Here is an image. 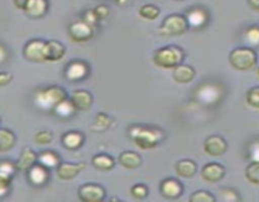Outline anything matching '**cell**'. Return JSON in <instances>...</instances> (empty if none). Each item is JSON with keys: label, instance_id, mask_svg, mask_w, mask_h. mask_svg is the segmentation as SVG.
Returning <instances> with one entry per match:
<instances>
[{"label": "cell", "instance_id": "obj_8", "mask_svg": "<svg viewBox=\"0 0 259 202\" xmlns=\"http://www.w3.org/2000/svg\"><path fill=\"white\" fill-rule=\"evenodd\" d=\"M78 198L83 202H101L105 198V189L98 184H83L78 188Z\"/></svg>", "mask_w": 259, "mask_h": 202}, {"label": "cell", "instance_id": "obj_26", "mask_svg": "<svg viewBox=\"0 0 259 202\" xmlns=\"http://www.w3.org/2000/svg\"><path fill=\"white\" fill-rule=\"evenodd\" d=\"M15 144V135L8 129H0V153L9 152Z\"/></svg>", "mask_w": 259, "mask_h": 202}, {"label": "cell", "instance_id": "obj_41", "mask_svg": "<svg viewBox=\"0 0 259 202\" xmlns=\"http://www.w3.org/2000/svg\"><path fill=\"white\" fill-rule=\"evenodd\" d=\"M94 13H95L98 20L105 19V18L109 15V9L108 7H105V5H99V7H96L95 9H94Z\"/></svg>", "mask_w": 259, "mask_h": 202}, {"label": "cell", "instance_id": "obj_18", "mask_svg": "<svg viewBox=\"0 0 259 202\" xmlns=\"http://www.w3.org/2000/svg\"><path fill=\"white\" fill-rule=\"evenodd\" d=\"M161 192L167 198H177L182 194V186L176 179H166L161 183Z\"/></svg>", "mask_w": 259, "mask_h": 202}, {"label": "cell", "instance_id": "obj_47", "mask_svg": "<svg viewBox=\"0 0 259 202\" xmlns=\"http://www.w3.org/2000/svg\"><path fill=\"white\" fill-rule=\"evenodd\" d=\"M257 75L259 76V68H258V71H257Z\"/></svg>", "mask_w": 259, "mask_h": 202}, {"label": "cell", "instance_id": "obj_19", "mask_svg": "<svg viewBox=\"0 0 259 202\" xmlns=\"http://www.w3.org/2000/svg\"><path fill=\"white\" fill-rule=\"evenodd\" d=\"M48 172H47V168L43 166H40V164H38V166H33L32 168L28 171V178H29L30 183L34 184V186H42V184L46 183V181L48 179Z\"/></svg>", "mask_w": 259, "mask_h": 202}, {"label": "cell", "instance_id": "obj_10", "mask_svg": "<svg viewBox=\"0 0 259 202\" xmlns=\"http://www.w3.org/2000/svg\"><path fill=\"white\" fill-rule=\"evenodd\" d=\"M89 75V66L83 61H72L66 67V77L70 81H81Z\"/></svg>", "mask_w": 259, "mask_h": 202}, {"label": "cell", "instance_id": "obj_1", "mask_svg": "<svg viewBox=\"0 0 259 202\" xmlns=\"http://www.w3.org/2000/svg\"><path fill=\"white\" fill-rule=\"evenodd\" d=\"M184 58V50L176 45H166L163 48H159L153 55L154 63L162 68L177 67L179 65H181Z\"/></svg>", "mask_w": 259, "mask_h": 202}, {"label": "cell", "instance_id": "obj_14", "mask_svg": "<svg viewBox=\"0 0 259 202\" xmlns=\"http://www.w3.org/2000/svg\"><path fill=\"white\" fill-rule=\"evenodd\" d=\"M86 168L85 163H61L57 168V176L61 179H72Z\"/></svg>", "mask_w": 259, "mask_h": 202}, {"label": "cell", "instance_id": "obj_38", "mask_svg": "<svg viewBox=\"0 0 259 202\" xmlns=\"http://www.w3.org/2000/svg\"><path fill=\"white\" fill-rule=\"evenodd\" d=\"M15 168H17V167L8 161H4L0 163V173L8 174V176H10V177H13V174H14Z\"/></svg>", "mask_w": 259, "mask_h": 202}, {"label": "cell", "instance_id": "obj_28", "mask_svg": "<svg viewBox=\"0 0 259 202\" xmlns=\"http://www.w3.org/2000/svg\"><path fill=\"white\" fill-rule=\"evenodd\" d=\"M37 158L39 161L40 166L46 167V168H56L60 164V158L53 152H43Z\"/></svg>", "mask_w": 259, "mask_h": 202}, {"label": "cell", "instance_id": "obj_29", "mask_svg": "<svg viewBox=\"0 0 259 202\" xmlns=\"http://www.w3.org/2000/svg\"><path fill=\"white\" fill-rule=\"evenodd\" d=\"M159 14H161V10L151 4L143 5V7H141V9H139V15L147 20L157 19V18L159 17Z\"/></svg>", "mask_w": 259, "mask_h": 202}, {"label": "cell", "instance_id": "obj_15", "mask_svg": "<svg viewBox=\"0 0 259 202\" xmlns=\"http://www.w3.org/2000/svg\"><path fill=\"white\" fill-rule=\"evenodd\" d=\"M71 103L75 106L76 110H88L93 104V96L89 91L85 90H76L75 92L71 95Z\"/></svg>", "mask_w": 259, "mask_h": 202}, {"label": "cell", "instance_id": "obj_33", "mask_svg": "<svg viewBox=\"0 0 259 202\" xmlns=\"http://www.w3.org/2000/svg\"><path fill=\"white\" fill-rule=\"evenodd\" d=\"M215 199L217 198L206 191H197L190 197V201L192 202H214Z\"/></svg>", "mask_w": 259, "mask_h": 202}, {"label": "cell", "instance_id": "obj_16", "mask_svg": "<svg viewBox=\"0 0 259 202\" xmlns=\"http://www.w3.org/2000/svg\"><path fill=\"white\" fill-rule=\"evenodd\" d=\"M195 75H196V72H195L194 67L189 65H179L174 68L172 77L179 83H189L194 80Z\"/></svg>", "mask_w": 259, "mask_h": 202}, {"label": "cell", "instance_id": "obj_6", "mask_svg": "<svg viewBox=\"0 0 259 202\" xmlns=\"http://www.w3.org/2000/svg\"><path fill=\"white\" fill-rule=\"evenodd\" d=\"M68 35L71 39L76 43H83L88 42L93 38L94 29L90 24L85 23L83 20H78V22L72 23L68 28Z\"/></svg>", "mask_w": 259, "mask_h": 202}, {"label": "cell", "instance_id": "obj_22", "mask_svg": "<svg viewBox=\"0 0 259 202\" xmlns=\"http://www.w3.org/2000/svg\"><path fill=\"white\" fill-rule=\"evenodd\" d=\"M119 163L124 167V168L128 169H136L141 166L142 159L134 152H123V153L119 156Z\"/></svg>", "mask_w": 259, "mask_h": 202}, {"label": "cell", "instance_id": "obj_2", "mask_svg": "<svg viewBox=\"0 0 259 202\" xmlns=\"http://www.w3.org/2000/svg\"><path fill=\"white\" fill-rule=\"evenodd\" d=\"M67 97V93L60 86H50L45 90L38 91L35 95V104L38 108L43 110H53L57 104L65 100Z\"/></svg>", "mask_w": 259, "mask_h": 202}, {"label": "cell", "instance_id": "obj_12", "mask_svg": "<svg viewBox=\"0 0 259 202\" xmlns=\"http://www.w3.org/2000/svg\"><path fill=\"white\" fill-rule=\"evenodd\" d=\"M66 53L65 45L58 40H48L45 44V58L50 62H56L63 58Z\"/></svg>", "mask_w": 259, "mask_h": 202}, {"label": "cell", "instance_id": "obj_35", "mask_svg": "<svg viewBox=\"0 0 259 202\" xmlns=\"http://www.w3.org/2000/svg\"><path fill=\"white\" fill-rule=\"evenodd\" d=\"M131 193L134 198L143 199V198H146L147 194H148V188H147L144 184H136V186L132 187Z\"/></svg>", "mask_w": 259, "mask_h": 202}, {"label": "cell", "instance_id": "obj_5", "mask_svg": "<svg viewBox=\"0 0 259 202\" xmlns=\"http://www.w3.org/2000/svg\"><path fill=\"white\" fill-rule=\"evenodd\" d=\"M189 28L186 18L179 14H172L167 17L159 28V33L163 35H180L184 34Z\"/></svg>", "mask_w": 259, "mask_h": 202}, {"label": "cell", "instance_id": "obj_36", "mask_svg": "<svg viewBox=\"0 0 259 202\" xmlns=\"http://www.w3.org/2000/svg\"><path fill=\"white\" fill-rule=\"evenodd\" d=\"M248 156L252 162H259V140H254L249 144Z\"/></svg>", "mask_w": 259, "mask_h": 202}, {"label": "cell", "instance_id": "obj_46", "mask_svg": "<svg viewBox=\"0 0 259 202\" xmlns=\"http://www.w3.org/2000/svg\"><path fill=\"white\" fill-rule=\"evenodd\" d=\"M116 2H118L119 4H121V5H123V4H125V3L128 2V0H116Z\"/></svg>", "mask_w": 259, "mask_h": 202}, {"label": "cell", "instance_id": "obj_30", "mask_svg": "<svg viewBox=\"0 0 259 202\" xmlns=\"http://www.w3.org/2000/svg\"><path fill=\"white\" fill-rule=\"evenodd\" d=\"M110 123H111L110 118H109L106 114L100 113L99 115H96L95 121H94V124H93V130H95V131L106 130V129L110 126Z\"/></svg>", "mask_w": 259, "mask_h": 202}, {"label": "cell", "instance_id": "obj_11", "mask_svg": "<svg viewBox=\"0 0 259 202\" xmlns=\"http://www.w3.org/2000/svg\"><path fill=\"white\" fill-rule=\"evenodd\" d=\"M204 149L209 156L219 157V156H223V154L227 152L228 144L222 136L212 135V136H209V138L205 140Z\"/></svg>", "mask_w": 259, "mask_h": 202}, {"label": "cell", "instance_id": "obj_17", "mask_svg": "<svg viewBox=\"0 0 259 202\" xmlns=\"http://www.w3.org/2000/svg\"><path fill=\"white\" fill-rule=\"evenodd\" d=\"M48 7V0H29L24 12L30 18H42L47 13Z\"/></svg>", "mask_w": 259, "mask_h": 202}, {"label": "cell", "instance_id": "obj_44", "mask_svg": "<svg viewBox=\"0 0 259 202\" xmlns=\"http://www.w3.org/2000/svg\"><path fill=\"white\" fill-rule=\"evenodd\" d=\"M248 3H249V5L252 9L259 12V0H248Z\"/></svg>", "mask_w": 259, "mask_h": 202}, {"label": "cell", "instance_id": "obj_21", "mask_svg": "<svg viewBox=\"0 0 259 202\" xmlns=\"http://www.w3.org/2000/svg\"><path fill=\"white\" fill-rule=\"evenodd\" d=\"M83 143V135L78 131H70V133H66L62 136V144L66 149H71V150H75V149L80 148Z\"/></svg>", "mask_w": 259, "mask_h": 202}, {"label": "cell", "instance_id": "obj_3", "mask_svg": "<svg viewBox=\"0 0 259 202\" xmlns=\"http://www.w3.org/2000/svg\"><path fill=\"white\" fill-rule=\"evenodd\" d=\"M129 134H131V138L133 139L134 143L142 149L154 148L162 139L161 131L144 128V126H133Z\"/></svg>", "mask_w": 259, "mask_h": 202}, {"label": "cell", "instance_id": "obj_23", "mask_svg": "<svg viewBox=\"0 0 259 202\" xmlns=\"http://www.w3.org/2000/svg\"><path fill=\"white\" fill-rule=\"evenodd\" d=\"M197 171V166L195 162L185 159V161L179 162L176 164V172L179 176L184 177V178H191Z\"/></svg>", "mask_w": 259, "mask_h": 202}, {"label": "cell", "instance_id": "obj_13", "mask_svg": "<svg viewBox=\"0 0 259 202\" xmlns=\"http://www.w3.org/2000/svg\"><path fill=\"white\" fill-rule=\"evenodd\" d=\"M225 169L224 167L220 166L218 163H209L206 166L202 167L201 169V177L206 182L214 183V182L220 181L224 177Z\"/></svg>", "mask_w": 259, "mask_h": 202}, {"label": "cell", "instance_id": "obj_20", "mask_svg": "<svg viewBox=\"0 0 259 202\" xmlns=\"http://www.w3.org/2000/svg\"><path fill=\"white\" fill-rule=\"evenodd\" d=\"M35 159H37V156L33 153V150L30 149H23V152L20 153L19 159H18V163L15 164L17 169L22 172H28L35 163Z\"/></svg>", "mask_w": 259, "mask_h": 202}, {"label": "cell", "instance_id": "obj_25", "mask_svg": "<svg viewBox=\"0 0 259 202\" xmlns=\"http://www.w3.org/2000/svg\"><path fill=\"white\" fill-rule=\"evenodd\" d=\"M206 19H207V15L206 13L204 12L202 9H192L190 10L189 14H187V24L191 25V27H201L202 24H205L206 23Z\"/></svg>", "mask_w": 259, "mask_h": 202}, {"label": "cell", "instance_id": "obj_27", "mask_svg": "<svg viewBox=\"0 0 259 202\" xmlns=\"http://www.w3.org/2000/svg\"><path fill=\"white\" fill-rule=\"evenodd\" d=\"M53 111H55L56 115L60 116V118H70V116L73 115L76 109L75 106L72 105V103H71V100L65 98V100H62L60 104H57V105L55 106Z\"/></svg>", "mask_w": 259, "mask_h": 202}, {"label": "cell", "instance_id": "obj_43", "mask_svg": "<svg viewBox=\"0 0 259 202\" xmlns=\"http://www.w3.org/2000/svg\"><path fill=\"white\" fill-rule=\"evenodd\" d=\"M29 0H14V5L20 10H24Z\"/></svg>", "mask_w": 259, "mask_h": 202}, {"label": "cell", "instance_id": "obj_34", "mask_svg": "<svg viewBox=\"0 0 259 202\" xmlns=\"http://www.w3.org/2000/svg\"><path fill=\"white\" fill-rule=\"evenodd\" d=\"M247 103L249 104L252 108L259 109V86L252 87L247 92Z\"/></svg>", "mask_w": 259, "mask_h": 202}, {"label": "cell", "instance_id": "obj_37", "mask_svg": "<svg viewBox=\"0 0 259 202\" xmlns=\"http://www.w3.org/2000/svg\"><path fill=\"white\" fill-rule=\"evenodd\" d=\"M53 135L50 133V131H39L34 135L35 143L38 144H50L52 141Z\"/></svg>", "mask_w": 259, "mask_h": 202}, {"label": "cell", "instance_id": "obj_24", "mask_svg": "<svg viewBox=\"0 0 259 202\" xmlns=\"http://www.w3.org/2000/svg\"><path fill=\"white\" fill-rule=\"evenodd\" d=\"M91 163L99 171H110L114 168V159L111 157L106 156V154H98L91 159Z\"/></svg>", "mask_w": 259, "mask_h": 202}, {"label": "cell", "instance_id": "obj_39", "mask_svg": "<svg viewBox=\"0 0 259 202\" xmlns=\"http://www.w3.org/2000/svg\"><path fill=\"white\" fill-rule=\"evenodd\" d=\"M220 192H222V197L224 201H237V199H239V197L235 193V191H233L230 188H222Z\"/></svg>", "mask_w": 259, "mask_h": 202}, {"label": "cell", "instance_id": "obj_7", "mask_svg": "<svg viewBox=\"0 0 259 202\" xmlns=\"http://www.w3.org/2000/svg\"><path fill=\"white\" fill-rule=\"evenodd\" d=\"M45 44L46 42L39 39L29 40L23 49V56L25 60L29 62H45Z\"/></svg>", "mask_w": 259, "mask_h": 202}, {"label": "cell", "instance_id": "obj_9", "mask_svg": "<svg viewBox=\"0 0 259 202\" xmlns=\"http://www.w3.org/2000/svg\"><path fill=\"white\" fill-rule=\"evenodd\" d=\"M197 98L202 104H217L222 98V90L217 85L212 83H205L197 90Z\"/></svg>", "mask_w": 259, "mask_h": 202}, {"label": "cell", "instance_id": "obj_45", "mask_svg": "<svg viewBox=\"0 0 259 202\" xmlns=\"http://www.w3.org/2000/svg\"><path fill=\"white\" fill-rule=\"evenodd\" d=\"M8 189H9V186L0 183V197H4L8 193Z\"/></svg>", "mask_w": 259, "mask_h": 202}, {"label": "cell", "instance_id": "obj_40", "mask_svg": "<svg viewBox=\"0 0 259 202\" xmlns=\"http://www.w3.org/2000/svg\"><path fill=\"white\" fill-rule=\"evenodd\" d=\"M82 20L85 23H88V24H90L91 27H93V25L95 24L96 22H98V18H96V15H95V13H94V10H86V12L83 13Z\"/></svg>", "mask_w": 259, "mask_h": 202}, {"label": "cell", "instance_id": "obj_4", "mask_svg": "<svg viewBox=\"0 0 259 202\" xmlns=\"http://www.w3.org/2000/svg\"><path fill=\"white\" fill-rule=\"evenodd\" d=\"M230 65L238 71H250L257 65V53L252 48H235L229 55Z\"/></svg>", "mask_w": 259, "mask_h": 202}, {"label": "cell", "instance_id": "obj_42", "mask_svg": "<svg viewBox=\"0 0 259 202\" xmlns=\"http://www.w3.org/2000/svg\"><path fill=\"white\" fill-rule=\"evenodd\" d=\"M13 76L9 72H0V86H7L8 83H10Z\"/></svg>", "mask_w": 259, "mask_h": 202}, {"label": "cell", "instance_id": "obj_32", "mask_svg": "<svg viewBox=\"0 0 259 202\" xmlns=\"http://www.w3.org/2000/svg\"><path fill=\"white\" fill-rule=\"evenodd\" d=\"M245 40L252 45H259V27H250L244 34Z\"/></svg>", "mask_w": 259, "mask_h": 202}, {"label": "cell", "instance_id": "obj_31", "mask_svg": "<svg viewBox=\"0 0 259 202\" xmlns=\"http://www.w3.org/2000/svg\"><path fill=\"white\" fill-rule=\"evenodd\" d=\"M245 177L253 184H259V162H252L245 169Z\"/></svg>", "mask_w": 259, "mask_h": 202}]
</instances>
